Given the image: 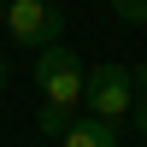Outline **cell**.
<instances>
[{
    "label": "cell",
    "instance_id": "cell-1",
    "mask_svg": "<svg viewBox=\"0 0 147 147\" xmlns=\"http://www.w3.org/2000/svg\"><path fill=\"white\" fill-rule=\"evenodd\" d=\"M35 88H41V100L82 112V94H88V65H82L65 41H47V47H35Z\"/></svg>",
    "mask_w": 147,
    "mask_h": 147
},
{
    "label": "cell",
    "instance_id": "cell-7",
    "mask_svg": "<svg viewBox=\"0 0 147 147\" xmlns=\"http://www.w3.org/2000/svg\"><path fill=\"white\" fill-rule=\"evenodd\" d=\"M106 6H112V18L129 24V30H141V24H147V0H106Z\"/></svg>",
    "mask_w": 147,
    "mask_h": 147
},
{
    "label": "cell",
    "instance_id": "cell-2",
    "mask_svg": "<svg viewBox=\"0 0 147 147\" xmlns=\"http://www.w3.org/2000/svg\"><path fill=\"white\" fill-rule=\"evenodd\" d=\"M82 106L100 118H112V124H124L129 106H136V71L118 65V59H106V65L88 71V94H82Z\"/></svg>",
    "mask_w": 147,
    "mask_h": 147
},
{
    "label": "cell",
    "instance_id": "cell-9",
    "mask_svg": "<svg viewBox=\"0 0 147 147\" xmlns=\"http://www.w3.org/2000/svg\"><path fill=\"white\" fill-rule=\"evenodd\" d=\"M0 24H6V0H0Z\"/></svg>",
    "mask_w": 147,
    "mask_h": 147
},
{
    "label": "cell",
    "instance_id": "cell-3",
    "mask_svg": "<svg viewBox=\"0 0 147 147\" xmlns=\"http://www.w3.org/2000/svg\"><path fill=\"white\" fill-rule=\"evenodd\" d=\"M59 30H65V18L53 12V0H6V35H12V47L35 53V47L59 41Z\"/></svg>",
    "mask_w": 147,
    "mask_h": 147
},
{
    "label": "cell",
    "instance_id": "cell-8",
    "mask_svg": "<svg viewBox=\"0 0 147 147\" xmlns=\"http://www.w3.org/2000/svg\"><path fill=\"white\" fill-rule=\"evenodd\" d=\"M6 77H12V65H6V59H0V88H6Z\"/></svg>",
    "mask_w": 147,
    "mask_h": 147
},
{
    "label": "cell",
    "instance_id": "cell-5",
    "mask_svg": "<svg viewBox=\"0 0 147 147\" xmlns=\"http://www.w3.org/2000/svg\"><path fill=\"white\" fill-rule=\"evenodd\" d=\"M71 118H77V112H71V106H53V100H47L41 112H35V129H41L47 141H59V136H65V129H71Z\"/></svg>",
    "mask_w": 147,
    "mask_h": 147
},
{
    "label": "cell",
    "instance_id": "cell-6",
    "mask_svg": "<svg viewBox=\"0 0 147 147\" xmlns=\"http://www.w3.org/2000/svg\"><path fill=\"white\" fill-rule=\"evenodd\" d=\"M129 136L147 141V65L136 71V106H129Z\"/></svg>",
    "mask_w": 147,
    "mask_h": 147
},
{
    "label": "cell",
    "instance_id": "cell-4",
    "mask_svg": "<svg viewBox=\"0 0 147 147\" xmlns=\"http://www.w3.org/2000/svg\"><path fill=\"white\" fill-rule=\"evenodd\" d=\"M59 141H65V147H118V141H124V124H112V118H100V112L82 106Z\"/></svg>",
    "mask_w": 147,
    "mask_h": 147
}]
</instances>
